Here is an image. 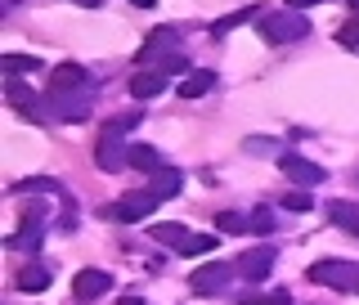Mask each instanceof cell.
I'll return each instance as SVG.
<instances>
[{
  "mask_svg": "<svg viewBox=\"0 0 359 305\" xmlns=\"http://www.w3.org/2000/svg\"><path fill=\"white\" fill-rule=\"evenodd\" d=\"M5 95H9V104H14L18 112H32V99H36V95H32L18 76H9V81H5Z\"/></svg>",
  "mask_w": 359,
  "mask_h": 305,
  "instance_id": "cell-18",
  "label": "cell"
},
{
  "mask_svg": "<svg viewBox=\"0 0 359 305\" xmlns=\"http://www.w3.org/2000/svg\"><path fill=\"white\" fill-rule=\"evenodd\" d=\"M328 220H337L341 229L359 233V207H351V202H332V207H328Z\"/></svg>",
  "mask_w": 359,
  "mask_h": 305,
  "instance_id": "cell-16",
  "label": "cell"
},
{
  "mask_svg": "<svg viewBox=\"0 0 359 305\" xmlns=\"http://www.w3.org/2000/svg\"><path fill=\"white\" fill-rule=\"evenodd\" d=\"M18 287L22 292H45V287H50V269H45V265H22L18 269Z\"/></svg>",
  "mask_w": 359,
  "mask_h": 305,
  "instance_id": "cell-15",
  "label": "cell"
},
{
  "mask_svg": "<svg viewBox=\"0 0 359 305\" xmlns=\"http://www.w3.org/2000/svg\"><path fill=\"white\" fill-rule=\"evenodd\" d=\"M157 162H162V157H157V149H149V144H135V149H130V166H135V171L157 175Z\"/></svg>",
  "mask_w": 359,
  "mask_h": 305,
  "instance_id": "cell-17",
  "label": "cell"
},
{
  "mask_svg": "<svg viewBox=\"0 0 359 305\" xmlns=\"http://www.w3.org/2000/svg\"><path fill=\"white\" fill-rule=\"evenodd\" d=\"M157 207L153 194H126L121 202L104 207V220H121V224H135V220H149V211Z\"/></svg>",
  "mask_w": 359,
  "mask_h": 305,
  "instance_id": "cell-4",
  "label": "cell"
},
{
  "mask_svg": "<svg viewBox=\"0 0 359 305\" xmlns=\"http://www.w3.org/2000/svg\"><path fill=\"white\" fill-rule=\"evenodd\" d=\"M229 274H233V265H202L198 274H194V292H202V297H216V292L229 287Z\"/></svg>",
  "mask_w": 359,
  "mask_h": 305,
  "instance_id": "cell-7",
  "label": "cell"
},
{
  "mask_svg": "<svg viewBox=\"0 0 359 305\" xmlns=\"http://www.w3.org/2000/svg\"><path fill=\"white\" fill-rule=\"evenodd\" d=\"M211 86H216V72H211V67H198V72H189L184 81H180V99H202Z\"/></svg>",
  "mask_w": 359,
  "mask_h": 305,
  "instance_id": "cell-12",
  "label": "cell"
},
{
  "mask_svg": "<svg viewBox=\"0 0 359 305\" xmlns=\"http://www.w3.org/2000/svg\"><path fill=\"white\" fill-rule=\"evenodd\" d=\"M283 175H287L297 189H314V184H323V175H328V171H319L314 162H306V157L287 153V157H283Z\"/></svg>",
  "mask_w": 359,
  "mask_h": 305,
  "instance_id": "cell-5",
  "label": "cell"
},
{
  "mask_svg": "<svg viewBox=\"0 0 359 305\" xmlns=\"http://www.w3.org/2000/svg\"><path fill=\"white\" fill-rule=\"evenodd\" d=\"M162 72H149V67H144V72H135L130 76V99H153V95H162Z\"/></svg>",
  "mask_w": 359,
  "mask_h": 305,
  "instance_id": "cell-13",
  "label": "cell"
},
{
  "mask_svg": "<svg viewBox=\"0 0 359 305\" xmlns=\"http://www.w3.org/2000/svg\"><path fill=\"white\" fill-rule=\"evenodd\" d=\"M211 247H216V238H211V233H194V238H189V247H184V256H207Z\"/></svg>",
  "mask_w": 359,
  "mask_h": 305,
  "instance_id": "cell-25",
  "label": "cell"
},
{
  "mask_svg": "<svg viewBox=\"0 0 359 305\" xmlns=\"http://www.w3.org/2000/svg\"><path fill=\"white\" fill-rule=\"evenodd\" d=\"M149 238H153V243H162V247H171V252H184L194 233H189L184 224H171V220H162V224H153V229H149Z\"/></svg>",
  "mask_w": 359,
  "mask_h": 305,
  "instance_id": "cell-11",
  "label": "cell"
},
{
  "mask_svg": "<svg viewBox=\"0 0 359 305\" xmlns=\"http://www.w3.org/2000/svg\"><path fill=\"white\" fill-rule=\"evenodd\" d=\"M310 278L337 292H359V265L355 261H319L310 265Z\"/></svg>",
  "mask_w": 359,
  "mask_h": 305,
  "instance_id": "cell-2",
  "label": "cell"
},
{
  "mask_svg": "<svg viewBox=\"0 0 359 305\" xmlns=\"http://www.w3.org/2000/svg\"><path fill=\"white\" fill-rule=\"evenodd\" d=\"M220 229H224V233H243V229H252V216H238V211H220Z\"/></svg>",
  "mask_w": 359,
  "mask_h": 305,
  "instance_id": "cell-22",
  "label": "cell"
},
{
  "mask_svg": "<svg viewBox=\"0 0 359 305\" xmlns=\"http://www.w3.org/2000/svg\"><path fill=\"white\" fill-rule=\"evenodd\" d=\"M5 76H22V72H36L41 67V59H32V54H5Z\"/></svg>",
  "mask_w": 359,
  "mask_h": 305,
  "instance_id": "cell-19",
  "label": "cell"
},
{
  "mask_svg": "<svg viewBox=\"0 0 359 305\" xmlns=\"http://www.w3.org/2000/svg\"><path fill=\"white\" fill-rule=\"evenodd\" d=\"M243 305H292L287 292H247Z\"/></svg>",
  "mask_w": 359,
  "mask_h": 305,
  "instance_id": "cell-21",
  "label": "cell"
},
{
  "mask_svg": "<svg viewBox=\"0 0 359 305\" xmlns=\"http://www.w3.org/2000/svg\"><path fill=\"white\" fill-rule=\"evenodd\" d=\"M130 5H140V9H153V5H157V0H130Z\"/></svg>",
  "mask_w": 359,
  "mask_h": 305,
  "instance_id": "cell-31",
  "label": "cell"
},
{
  "mask_svg": "<svg viewBox=\"0 0 359 305\" xmlns=\"http://www.w3.org/2000/svg\"><path fill=\"white\" fill-rule=\"evenodd\" d=\"M274 229V216L269 211H252V233H269Z\"/></svg>",
  "mask_w": 359,
  "mask_h": 305,
  "instance_id": "cell-27",
  "label": "cell"
},
{
  "mask_svg": "<svg viewBox=\"0 0 359 305\" xmlns=\"http://www.w3.org/2000/svg\"><path fill=\"white\" fill-rule=\"evenodd\" d=\"M36 189H41V194H50V189H54V179H18V194H36Z\"/></svg>",
  "mask_w": 359,
  "mask_h": 305,
  "instance_id": "cell-26",
  "label": "cell"
},
{
  "mask_svg": "<svg viewBox=\"0 0 359 305\" xmlns=\"http://www.w3.org/2000/svg\"><path fill=\"white\" fill-rule=\"evenodd\" d=\"M341 45H355V50H359V14L341 27Z\"/></svg>",
  "mask_w": 359,
  "mask_h": 305,
  "instance_id": "cell-28",
  "label": "cell"
},
{
  "mask_svg": "<svg viewBox=\"0 0 359 305\" xmlns=\"http://www.w3.org/2000/svg\"><path fill=\"white\" fill-rule=\"evenodd\" d=\"M126 126H135V117H121V121H108L104 135H99V149H95V162L104 171H117L121 162H130V149H126Z\"/></svg>",
  "mask_w": 359,
  "mask_h": 305,
  "instance_id": "cell-1",
  "label": "cell"
},
{
  "mask_svg": "<svg viewBox=\"0 0 359 305\" xmlns=\"http://www.w3.org/2000/svg\"><path fill=\"white\" fill-rule=\"evenodd\" d=\"M346 5H351V9H359V0H346Z\"/></svg>",
  "mask_w": 359,
  "mask_h": 305,
  "instance_id": "cell-32",
  "label": "cell"
},
{
  "mask_svg": "<svg viewBox=\"0 0 359 305\" xmlns=\"http://www.w3.org/2000/svg\"><path fill=\"white\" fill-rule=\"evenodd\" d=\"M252 18H256V5H247V9H233V14H224V18H220L211 32H216V36H224V32H233L238 22H252Z\"/></svg>",
  "mask_w": 359,
  "mask_h": 305,
  "instance_id": "cell-20",
  "label": "cell"
},
{
  "mask_svg": "<svg viewBox=\"0 0 359 305\" xmlns=\"http://www.w3.org/2000/svg\"><path fill=\"white\" fill-rule=\"evenodd\" d=\"M310 5H319V0H287V9H310Z\"/></svg>",
  "mask_w": 359,
  "mask_h": 305,
  "instance_id": "cell-29",
  "label": "cell"
},
{
  "mask_svg": "<svg viewBox=\"0 0 359 305\" xmlns=\"http://www.w3.org/2000/svg\"><path fill=\"white\" fill-rule=\"evenodd\" d=\"M269 265H274V252H269V247H252V252H243L238 261H233V269L247 274V278H265Z\"/></svg>",
  "mask_w": 359,
  "mask_h": 305,
  "instance_id": "cell-8",
  "label": "cell"
},
{
  "mask_svg": "<svg viewBox=\"0 0 359 305\" xmlns=\"http://www.w3.org/2000/svg\"><path fill=\"white\" fill-rule=\"evenodd\" d=\"M108 287H112V278L104 274V269H81V274L72 278V297L76 301H99Z\"/></svg>",
  "mask_w": 359,
  "mask_h": 305,
  "instance_id": "cell-6",
  "label": "cell"
},
{
  "mask_svg": "<svg viewBox=\"0 0 359 305\" xmlns=\"http://www.w3.org/2000/svg\"><path fill=\"white\" fill-rule=\"evenodd\" d=\"M175 45H180V32H175V27H157L153 36H149V45L140 50V63H144V67H149V63H157V54L175 50Z\"/></svg>",
  "mask_w": 359,
  "mask_h": 305,
  "instance_id": "cell-10",
  "label": "cell"
},
{
  "mask_svg": "<svg viewBox=\"0 0 359 305\" xmlns=\"http://www.w3.org/2000/svg\"><path fill=\"white\" fill-rule=\"evenodd\" d=\"M81 5H99V0H81Z\"/></svg>",
  "mask_w": 359,
  "mask_h": 305,
  "instance_id": "cell-33",
  "label": "cell"
},
{
  "mask_svg": "<svg viewBox=\"0 0 359 305\" xmlns=\"http://www.w3.org/2000/svg\"><path fill=\"white\" fill-rule=\"evenodd\" d=\"M261 32L269 41H301L310 32V22L297 14V9H283V14H265L261 18Z\"/></svg>",
  "mask_w": 359,
  "mask_h": 305,
  "instance_id": "cell-3",
  "label": "cell"
},
{
  "mask_svg": "<svg viewBox=\"0 0 359 305\" xmlns=\"http://www.w3.org/2000/svg\"><path fill=\"white\" fill-rule=\"evenodd\" d=\"M86 86V67L81 63H59L50 72V95H63V90H81Z\"/></svg>",
  "mask_w": 359,
  "mask_h": 305,
  "instance_id": "cell-9",
  "label": "cell"
},
{
  "mask_svg": "<svg viewBox=\"0 0 359 305\" xmlns=\"http://www.w3.org/2000/svg\"><path fill=\"white\" fill-rule=\"evenodd\" d=\"M54 112H59V117L63 121H86V104H81V99H76V104H63V99H54Z\"/></svg>",
  "mask_w": 359,
  "mask_h": 305,
  "instance_id": "cell-23",
  "label": "cell"
},
{
  "mask_svg": "<svg viewBox=\"0 0 359 305\" xmlns=\"http://www.w3.org/2000/svg\"><path fill=\"white\" fill-rule=\"evenodd\" d=\"M180 184H184V175H180V171H157V175H153V184H149V194L162 202V198H175V194H180Z\"/></svg>",
  "mask_w": 359,
  "mask_h": 305,
  "instance_id": "cell-14",
  "label": "cell"
},
{
  "mask_svg": "<svg viewBox=\"0 0 359 305\" xmlns=\"http://www.w3.org/2000/svg\"><path fill=\"white\" fill-rule=\"evenodd\" d=\"M283 207H287V211H297V216H301V211H314V202H310V194H306V189H292V194L283 198Z\"/></svg>",
  "mask_w": 359,
  "mask_h": 305,
  "instance_id": "cell-24",
  "label": "cell"
},
{
  "mask_svg": "<svg viewBox=\"0 0 359 305\" xmlns=\"http://www.w3.org/2000/svg\"><path fill=\"white\" fill-rule=\"evenodd\" d=\"M117 305H144V301H140V297H121Z\"/></svg>",
  "mask_w": 359,
  "mask_h": 305,
  "instance_id": "cell-30",
  "label": "cell"
}]
</instances>
